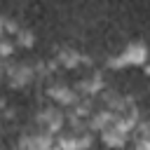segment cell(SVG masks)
Masks as SVG:
<instances>
[{
    "mask_svg": "<svg viewBox=\"0 0 150 150\" xmlns=\"http://www.w3.org/2000/svg\"><path fill=\"white\" fill-rule=\"evenodd\" d=\"M5 80L12 84V87H26L30 82H35V63L30 61H7L5 66Z\"/></svg>",
    "mask_w": 150,
    "mask_h": 150,
    "instance_id": "2",
    "label": "cell"
},
{
    "mask_svg": "<svg viewBox=\"0 0 150 150\" xmlns=\"http://www.w3.org/2000/svg\"><path fill=\"white\" fill-rule=\"evenodd\" d=\"M131 129L115 115L112 120H110V124L108 127H103L101 129V138H103V143L108 145V148H124L127 145V141L131 138Z\"/></svg>",
    "mask_w": 150,
    "mask_h": 150,
    "instance_id": "3",
    "label": "cell"
},
{
    "mask_svg": "<svg viewBox=\"0 0 150 150\" xmlns=\"http://www.w3.org/2000/svg\"><path fill=\"white\" fill-rule=\"evenodd\" d=\"M103 87H105L103 75H101V73H89V75H84V77L75 84V91H77V96H84V98H96V94H98Z\"/></svg>",
    "mask_w": 150,
    "mask_h": 150,
    "instance_id": "7",
    "label": "cell"
},
{
    "mask_svg": "<svg viewBox=\"0 0 150 150\" xmlns=\"http://www.w3.org/2000/svg\"><path fill=\"white\" fill-rule=\"evenodd\" d=\"M148 59V49L143 40H136L131 45H127L120 54H115L112 59H108L110 68H127V66H143Z\"/></svg>",
    "mask_w": 150,
    "mask_h": 150,
    "instance_id": "1",
    "label": "cell"
},
{
    "mask_svg": "<svg viewBox=\"0 0 150 150\" xmlns=\"http://www.w3.org/2000/svg\"><path fill=\"white\" fill-rule=\"evenodd\" d=\"M12 40H14L16 47H26V49L35 45V35H33V30H28V28H19V30L12 35Z\"/></svg>",
    "mask_w": 150,
    "mask_h": 150,
    "instance_id": "8",
    "label": "cell"
},
{
    "mask_svg": "<svg viewBox=\"0 0 150 150\" xmlns=\"http://www.w3.org/2000/svg\"><path fill=\"white\" fill-rule=\"evenodd\" d=\"M5 23H7V16H2V14H0V38L5 35Z\"/></svg>",
    "mask_w": 150,
    "mask_h": 150,
    "instance_id": "10",
    "label": "cell"
},
{
    "mask_svg": "<svg viewBox=\"0 0 150 150\" xmlns=\"http://www.w3.org/2000/svg\"><path fill=\"white\" fill-rule=\"evenodd\" d=\"M47 96H49L56 105H63V108L73 105V103L80 98L77 91H75V87H70V84H66V82H52V84L47 87Z\"/></svg>",
    "mask_w": 150,
    "mask_h": 150,
    "instance_id": "5",
    "label": "cell"
},
{
    "mask_svg": "<svg viewBox=\"0 0 150 150\" xmlns=\"http://www.w3.org/2000/svg\"><path fill=\"white\" fill-rule=\"evenodd\" d=\"M14 49H16L14 40H12L9 35H2V38H0V59H9V56L14 54Z\"/></svg>",
    "mask_w": 150,
    "mask_h": 150,
    "instance_id": "9",
    "label": "cell"
},
{
    "mask_svg": "<svg viewBox=\"0 0 150 150\" xmlns=\"http://www.w3.org/2000/svg\"><path fill=\"white\" fill-rule=\"evenodd\" d=\"M54 61H56L59 68H77V66H89L91 63L89 54H82V52L73 49V47H61L56 52Z\"/></svg>",
    "mask_w": 150,
    "mask_h": 150,
    "instance_id": "6",
    "label": "cell"
},
{
    "mask_svg": "<svg viewBox=\"0 0 150 150\" xmlns=\"http://www.w3.org/2000/svg\"><path fill=\"white\" fill-rule=\"evenodd\" d=\"M35 127H40V129H45L49 134H56V131H61L66 127V112L61 108H56V105H47L35 115Z\"/></svg>",
    "mask_w": 150,
    "mask_h": 150,
    "instance_id": "4",
    "label": "cell"
}]
</instances>
